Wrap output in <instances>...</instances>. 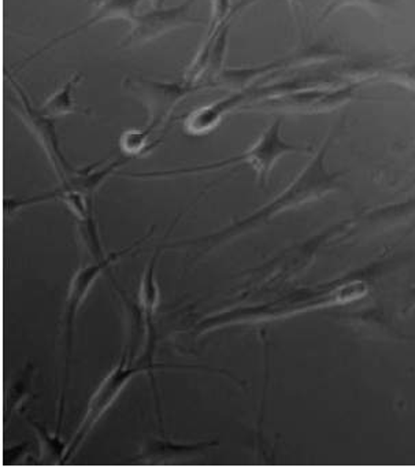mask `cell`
I'll use <instances>...</instances> for the list:
<instances>
[{
	"mask_svg": "<svg viewBox=\"0 0 415 467\" xmlns=\"http://www.w3.org/2000/svg\"><path fill=\"white\" fill-rule=\"evenodd\" d=\"M233 7L231 6V0H213L212 20H210L209 32L207 35L214 34L218 26L229 17Z\"/></svg>",
	"mask_w": 415,
	"mask_h": 467,
	"instance_id": "2e32d148",
	"label": "cell"
},
{
	"mask_svg": "<svg viewBox=\"0 0 415 467\" xmlns=\"http://www.w3.org/2000/svg\"><path fill=\"white\" fill-rule=\"evenodd\" d=\"M177 366L155 365V363L147 362L146 359H141V362L132 363L130 360V351L125 349L121 360L119 365L108 374L102 384L98 388L97 392L92 395L91 400L88 403L86 415H84L83 422L78 426V431L73 436L67 452H65L62 462H67L76 452L78 448L83 445L84 440L87 439L92 429L95 428L100 418L105 415V412L113 406L114 401L119 398V393L127 387L128 382L133 379L138 373L146 371V373H152L154 368H174Z\"/></svg>",
	"mask_w": 415,
	"mask_h": 467,
	"instance_id": "277c9868",
	"label": "cell"
},
{
	"mask_svg": "<svg viewBox=\"0 0 415 467\" xmlns=\"http://www.w3.org/2000/svg\"><path fill=\"white\" fill-rule=\"evenodd\" d=\"M141 2H143V0H99L97 4V12H95L86 23L80 24L78 28L70 29L67 34L51 40L42 50L29 57V58L24 62V65L28 64L29 61L36 58V57L42 56L43 53L50 50V48L58 45L62 40L69 39V37L80 34L81 31H86V29L97 26V24L105 23V21L109 20H127L132 23V21L138 17V9Z\"/></svg>",
	"mask_w": 415,
	"mask_h": 467,
	"instance_id": "30bf717a",
	"label": "cell"
},
{
	"mask_svg": "<svg viewBox=\"0 0 415 467\" xmlns=\"http://www.w3.org/2000/svg\"><path fill=\"white\" fill-rule=\"evenodd\" d=\"M39 436L40 442H42V459H50V461H61L64 459L65 451L64 444L59 440L58 434L51 436L42 425L36 422H31Z\"/></svg>",
	"mask_w": 415,
	"mask_h": 467,
	"instance_id": "9a60e30c",
	"label": "cell"
},
{
	"mask_svg": "<svg viewBox=\"0 0 415 467\" xmlns=\"http://www.w3.org/2000/svg\"><path fill=\"white\" fill-rule=\"evenodd\" d=\"M286 2H288V5H289V7H291V10H294L295 7H296L297 2H299V0H286Z\"/></svg>",
	"mask_w": 415,
	"mask_h": 467,
	"instance_id": "d6986e66",
	"label": "cell"
},
{
	"mask_svg": "<svg viewBox=\"0 0 415 467\" xmlns=\"http://www.w3.org/2000/svg\"><path fill=\"white\" fill-rule=\"evenodd\" d=\"M81 80H83V75H81V73H75L58 91L54 92V94L46 100L45 105L40 109H42L47 116L54 117V119L73 113H88L87 109L80 108V106L76 103V100L73 99V91H75L76 87L80 84Z\"/></svg>",
	"mask_w": 415,
	"mask_h": 467,
	"instance_id": "7c38bea8",
	"label": "cell"
},
{
	"mask_svg": "<svg viewBox=\"0 0 415 467\" xmlns=\"http://www.w3.org/2000/svg\"><path fill=\"white\" fill-rule=\"evenodd\" d=\"M254 100V87L239 89L233 94L215 100L210 105L202 106L188 113L182 127L191 136H203L213 132L228 114L242 110L244 106L251 105Z\"/></svg>",
	"mask_w": 415,
	"mask_h": 467,
	"instance_id": "9c48e42d",
	"label": "cell"
},
{
	"mask_svg": "<svg viewBox=\"0 0 415 467\" xmlns=\"http://www.w3.org/2000/svg\"><path fill=\"white\" fill-rule=\"evenodd\" d=\"M411 299H412V305H415V289H414V291H412Z\"/></svg>",
	"mask_w": 415,
	"mask_h": 467,
	"instance_id": "ffe728a7",
	"label": "cell"
},
{
	"mask_svg": "<svg viewBox=\"0 0 415 467\" xmlns=\"http://www.w3.org/2000/svg\"><path fill=\"white\" fill-rule=\"evenodd\" d=\"M89 4H98L99 0H88Z\"/></svg>",
	"mask_w": 415,
	"mask_h": 467,
	"instance_id": "44dd1931",
	"label": "cell"
},
{
	"mask_svg": "<svg viewBox=\"0 0 415 467\" xmlns=\"http://www.w3.org/2000/svg\"><path fill=\"white\" fill-rule=\"evenodd\" d=\"M12 78V87L17 94V108H15L16 113L21 117L26 127L31 130L32 135L36 139L37 143L45 150L48 161H50L53 171H56L62 184L67 182L78 169L73 168L64 152H62L61 143H59L58 132H57L56 119L54 117L47 116L40 108H35L32 105L26 92L16 83Z\"/></svg>",
	"mask_w": 415,
	"mask_h": 467,
	"instance_id": "8992f818",
	"label": "cell"
},
{
	"mask_svg": "<svg viewBox=\"0 0 415 467\" xmlns=\"http://www.w3.org/2000/svg\"><path fill=\"white\" fill-rule=\"evenodd\" d=\"M151 234L152 232H150L147 236H144L141 240H138V242L130 245V247L117 251V253L109 254V255H106L105 258L100 259V261L88 265V266L81 267V269H78V273H76L75 277L72 278L64 311L65 352H67V359H65L67 370H65L64 390L65 388H67V377H69V362L73 351V335H75L76 317H78L81 306L86 302L92 285H94L95 281L99 278V275H102L108 267L116 264L119 259L124 258L127 254L132 253V251L135 250L138 245H140Z\"/></svg>",
	"mask_w": 415,
	"mask_h": 467,
	"instance_id": "52a82bcc",
	"label": "cell"
},
{
	"mask_svg": "<svg viewBox=\"0 0 415 467\" xmlns=\"http://www.w3.org/2000/svg\"><path fill=\"white\" fill-rule=\"evenodd\" d=\"M122 87L146 106L149 124L144 128L151 135L169 124L174 110L182 100L202 89L213 88L209 81L193 84L187 80L160 81L146 78H125Z\"/></svg>",
	"mask_w": 415,
	"mask_h": 467,
	"instance_id": "5b68a950",
	"label": "cell"
},
{
	"mask_svg": "<svg viewBox=\"0 0 415 467\" xmlns=\"http://www.w3.org/2000/svg\"><path fill=\"white\" fill-rule=\"evenodd\" d=\"M338 4L340 5H362V6H376V5H379V2L377 0H336L335 6H338Z\"/></svg>",
	"mask_w": 415,
	"mask_h": 467,
	"instance_id": "e0dca14e",
	"label": "cell"
},
{
	"mask_svg": "<svg viewBox=\"0 0 415 467\" xmlns=\"http://www.w3.org/2000/svg\"><path fill=\"white\" fill-rule=\"evenodd\" d=\"M218 445L217 441L196 442V444H174L173 441H161L157 440L154 442H149L144 445L143 453L140 459H171L179 456L195 455V453H203L210 447Z\"/></svg>",
	"mask_w": 415,
	"mask_h": 467,
	"instance_id": "4fadbf2b",
	"label": "cell"
},
{
	"mask_svg": "<svg viewBox=\"0 0 415 467\" xmlns=\"http://www.w3.org/2000/svg\"><path fill=\"white\" fill-rule=\"evenodd\" d=\"M329 141H325L318 152L314 155L308 165L297 174L296 179L280 193L275 196L266 206L256 210L253 214L243 220L236 221L232 225L209 234V236L199 237V239L187 240L171 244V247H182V245H195L209 251L220 247L223 243L234 239V237L244 234L251 229L258 228L262 223L275 218V215L286 212V210L296 209L308 202L318 201L322 196L327 195L337 188L338 174L330 173L325 168V157H327Z\"/></svg>",
	"mask_w": 415,
	"mask_h": 467,
	"instance_id": "6da1fadb",
	"label": "cell"
},
{
	"mask_svg": "<svg viewBox=\"0 0 415 467\" xmlns=\"http://www.w3.org/2000/svg\"><path fill=\"white\" fill-rule=\"evenodd\" d=\"M368 294V284L363 280H351L333 286L329 291L308 294L303 297L280 300L272 305L259 306V307L240 308L231 313L220 314L213 317L209 321L201 325V332H210L223 325L237 324V322L261 321V319H275L281 317L292 316L302 311L316 310V308L333 307L343 306L355 300L363 299Z\"/></svg>",
	"mask_w": 415,
	"mask_h": 467,
	"instance_id": "7a4b0ae2",
	"label": "cell"
},
{
	"mask_svg": "<svg viewBox=\"0 0 415 467\" xmlns=\"http://www.w3.org/2000/svg\"><path fill=\"white\" fill-rule=\"evenodd\" d=\"M151 136L146 128L127 130L119 138V147L127 157H140V155L151 151V143H150Z\"/></svg>",
	"mask_w": 415,
	"mask_h": 467,
	"instance_id": "5bb4252c",
	"label": "cell"
},
{
	"mask_svg": "<svg viewBox=\"0 0 415 467\" xmlns=\"http://www.w3.org/2000/svg\"><path fill=\"white\" fill-rule=\"evenodd\" d=\"M281 124L283 119H277L261 133L255 143L236 157L220 161V162L209 163V165L193 166V168L176 169V171H166V176H188V174L206 173V171H221L229 166L248 163L253 166L261 187H266L269 182L270 173L275 169V163L281 157L294 152H310L311 149L302 146H295L281 138Z\"/></svg>",
	"mask_w": 415,
	"mask_h": 467,
	"instance_id": "3957f363",
	"label": "cell"
},
{
	"mask_svg": "<svg viewBox=\"0 0 415 467\" xmlns=\"http://www.w3.org/2000/svg\"><path fill=\"white\" fill-rule=\"evenodd\" d=\"M193 0H185L184 4L176 7H160L144 15L138 16L130 23V31L122 40L119 48L139 47L165 36L169 32L176 31L188 26H199L204 21L191 15Z\"/></svg>",
	"mask_w": 415,
	"mask_h": 467,
	"instance_id": "ba28073f",
	"label": "cell"
},
{
	"mask_svg": "<svg viewBox=\"0 0 415 467\" xmlns=\"http://www.w3.org/2000/svg\"><path fill=\"white\" fill-rule=\"evenodd\" d=\"M150 4H151L152 9H160V7H163L165 0H150Z\"/></svg>",
	"mask_w": 415,
	"mask_h": 467,
	"instance_id": "ac0fdd59",
	"label": "cell"
},
{
	"mask_svg": "<svg viewBox=\"0 0 415 467\" xmlns=\"http://www.w3.org/2000/svg\"><path fill=\"white\" fill-rule=\"evenodd\" d=\"M161 250L162 248H157L154 255L150 259L146 272H144L143 280L140 283V292H139V307H140L141 313H143L144 318H146L147 332H149L150 336L149 343H151V336L154 333L151 319L152 314L155 313L161 302L160 286H158L157 280H155V270H157V262L161 256Z\"/></svg>",
	"mask_w": 415,
	"mask_h": 467,
	"instance_id": "8fae6325",
	"label": "cell"
}]
</instances>
